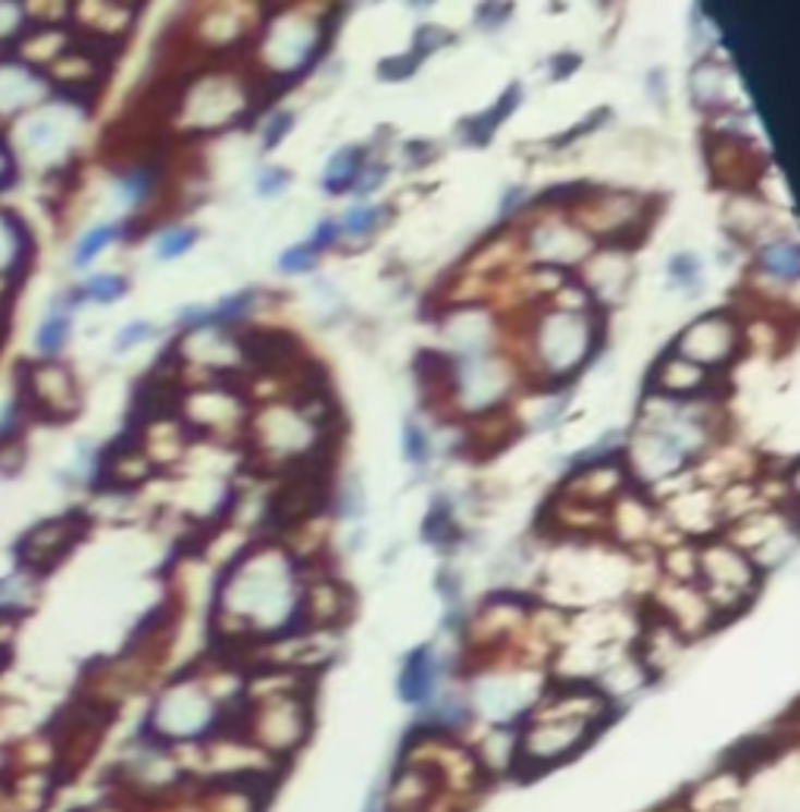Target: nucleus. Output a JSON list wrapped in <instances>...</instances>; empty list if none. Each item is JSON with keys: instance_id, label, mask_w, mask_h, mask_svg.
Wrapping results in <instances>:
<instances>
[{"instance_id": "obj_3", "label": "nucleus", "mask_w": 800, "mask_h": 812, "mask_svg": "<svg viewBox=\"0 0 800 812\" xmlns=\"http://www.w3.org/2000/svg\"><path fill=\"white\" fill-rule=\"evenodd\" d=\"M48 72L28 66L20 57H0V119H13L38 104L48 88Z\"/></svg>"}, {"instance_id": "obj_17", "label": "nucleus", "mask_w": 800, "mask_h": 812, "mask_svg": "<svg viewBox=\"0 0 800 812\" xmlns=\"http://www.w3.org/2000/svg\"><path fill=\"white\" fill-rule=\"evenodd\" d=\"M23 463H25L23 438H16V441H0V475H13V472H20Z\"/></svg>"}, {"instance_id": "obj_24", "label": "nucleus", "mask_w": 800, "mask_h": 812, "mask_svg": "<svg viewBox=\"0 0 800 812\" xmlns=\"http://www.w3.org/2000/svg\"><path fill=\"white\" fill-rule=\"evenodd\" d=\"M291 129V113H279V119L269 125V132H266V147H276L279 141L284 138V132Z\"/></svg>"}, {"instance_id": "obj_5", "label": "nucleus", "mask_w": 800, "mask_h": 812, "mask_svg": "<svg viewBox=\"0 0 800 812\" xmlns=\"http://www.w3.org/2000/svg\"><path fill=\"white\" fill-rule=\"evenodd\" d=\"M38 601V575H32L28 569H20L0 579V622H13L32 613V606Z\"/></svg>"}, {"instance_id": "obj_25", "label": "nucleus", "mask_w": 800, "mask_h": 812, "mask_svg": "<svg viewBox=\"0 0 800 812\" xmlns=\"http://www.w3.org/2000/svg\"><path fill=\"white\" fill-rule=\"evenodd\" d=\"M335 234H338V226H335V222H323V226H319V232H316V238H313V251H319L323 244H331V241H335Z\"/></svg>"}, {"instance_id": "obj_11", "label": "nucleus", "mask_w": 800, "mask_h": 812, "mask_svg": "<svg viewBox=\"0 0 800 812\" xmlns=\"http://www.w3.org/2000/svg\"><path fill=\"white\" fill-rule=\"evenodd\" d=\"M517 100H519V88L513 85V88L507 92V97H504V104H497L492 113H485V117L466 122V129H472V135H470L472 144H485V141L492 138V132L497 129V122H504V119H507V113L517 107Z\"/></svg>"}, {"instance_id": "obj_2", "label": "nucleus", "mask_w": 800, "mask_h": 812, "mask_svg": "<svg viewBox=\"0 0 800 812\" xmlns=\"http://www.w3.org/2000/svg\"><path fill=\"white\" fill-rule=\"evenodd\" d=\"M82 532H85V522L75 512L35 525L16 544V562H20V569H28L32 575L48 572V569H53L60 562V557L70 554V547L82 537Z\"/></svg>"}, {"instance_id": "obj_10", "label": "nucleus", "mask_w": 800, "mask_h": 812, "mask_svg": "<svg viewBox=\"0 0 800 812\" xmlns=\"http://www.w3.org/2000/svg\"><path fill=\"white\" fill-rule=\"evenodd\" d=\"M356 175H360V150H341V154H335L323 185L329 187L331 194H341L356 182Z\"/></svg>"}, {"instance_id": "obj_21", "label": "nucleus", "mask_w": 800, "mask_h": 812, "mask_svg": "<svg viewBox=\"0 0 800 812\" xmlns=\"http://www.w3.org/2000/svg\"><path fill=\"white\" fill-rule=\"evenodd\" d=\"M403 450H407V457H410L413 463H423L425 460L428 447H425L423 432H420L416 425H407V441H403Z\"/></svg>"}, {"instance_id": "obj_9", "label": "nucleus", "mask_w": 800, "mask_h": 812, "mask_svg": "<svg viewBox=\"0 0 800 812\" xmlns=\"http://www.w3.org/2000/svg\"><path fill=\"white\" fill-rule=\"evenodd\" d=\"M432 688V659H428V650H420L410 656V663L403 666V675H400V694L407 700H423Z\"/></svg>"}, {"instance_id": "obj_4", "label": "nucleus", "mask_w": 800, "mask_h": 812, "mask_svg": "<svg viewBox=\"0 0 800 812\" xmlns=\"http://www.w3.org/2000/svg\"><path fill=\"white\" fill-rule=\"evenodd\" d=\"M35 256L32 232L16 213L0 209V276H13L20 281L28 272V263Z\"/></svg>"}, {"instance_id": "obj_12", "label": "nucleus", "mask_w": 800, "mask_h": 812, "mask_svg": "<svg viewBox=\"0 0 800 812\" xmlns=\"http://www.w3.org/2000/svg\"><path fill=\"white\" fill-rule=\"evenodd\" d=\"M763 266L769 272H776L781 279H798L800 272V256L795 244H773L766 254H763Z\"/></svg>"}, {"instance_id": "obj_14", "label": "nucleus", "mask_w": 800, "mask_h": 812, "mask_svg": "<svg viewBox=\"0 0 800 812\" xmlns=\"http://www.w3.org/2000/svg\"><path fill=\"white\" fill-rule=\"evenodd\" d=\"M150 187H154V175L144 166H135L125 175H119V197L125 204H142L144 197L150 194Z\"/></svg>"}, {"instance_id": "obj_15", "label": "nucleus", "mask_w": 800, "mask_h": 812, "mask_svg": "<svg viewBox=\"0 0 800 812\" xmlns=\"http://www.w3.org/2000/svg\"><path fill=\"white\" fill-rule=\"evenodd\" d=\"M197 241V232L194 229H172V232H166L160 241H157V256L160 259H175V256H182L185 251H191V244Z\"/></svg>"}, {"instance_id": "obj_13", "label": "nucleus", "mask_w": 800, "mask_h": 812, "mask_svg": "<svg viewBox=\"0 0 800 812\" xmlns=\"http://www.w3.org/2000/svg\"><path fill=\"white\" fill-rule=\"evenodd\" d=\"M125 279L122 276H95L92 281H85V288H78L82 291V298L85 301H95V303H113L119 301L122 294H125Z\"/></svg>"}, {"instance_id": "obj_1", "label": "nucleus", "mask_w": 800, "mask_h": 812, "mask_svg": "<svg viewBox=\"0 0 800 812\" xmlns=\"http://www.w3.org/2000/svg\"><path fill=\"white\" fill-rule=\"evenodd\" d=\"M16 385H20L16 403L23 407L25 416L60 422V419H70L78 407L75 381H72L70 369H63L60 363H35V366L20 363Z\"/></svg>"}, {"instance_id": "obj_18", "label": "nucleus", "mask_w": 800, "mask_h": 812, "mask_svg": "<svg viewBox=\"0 0 800 812\" xmlns=\"http://www.w3.org/2000/svg\"><path fill=\"white\" fill-rule=\"evenodd\" d=\"M313 259H316L313 244H304V247H291L279 259V266H282V272H306V269H313Z\"/></svg>"}, {"instance_id": "obj_6", "label": "nucleus", "mask_w": 800, "mask_h": 812, "mask_svg": "<svg viewBox=\"0 0 800 812\" xmlns=\"http://www.w3.org/2000/svg\"><path fill=\"white\" fill-rule=\"evenodd\" d=\"M32 28L35 16H28L23 3H0V57H13Z\"/></svg>"}, {"instance_id": "obj_7", "label": "nucleus", "mask_w": 800, "mask_h": 812, "mask_svg": "<svg viewBox=\"0 0 800 812\" xmlns=\"http://www.w3.org/2000/svg\"><path fill=\"white\" fill-rule=\"evenodd\" d=\"M70 328H72L70 310L53 306L48 316H45V323L38 325V331H35V348L41 350L45 356L60 353L63 344H66V338H70Z\"/></svg>"}, {"instance_id": "obj_20", "label": "nucleus", "mask_w": 800, "mask_h": 812, "mask_svg": "<svg viewBox=\"0 0 800 812\" xmlns=\"http://www.w3.org/2000/svg\"><path fill=\"white\" fill-rule=\"evenodd\" d=\"M669 272H672V279L682 281V284H691V281L698 279V259L691 254L682 256H672V263H669Z\"/></svg>"}, {"instance_id": "obj_8", "label": "nucleus", "mask_w": 800, "mask_h": 812, "mask_svg": "<svg viewBox=\"0 0 800 812\" xmlns=\"http://www.w3.org/2000/svg\"><path fill=\"white\" fill-rule=\"evenodd\" d=\"M122 232H125V229L117 226V222H104V226H95L92 232L82 234L78 244H75V254H72V266H75V269H85V266H88L100 251H107Z\"/></svg>"}, {"instance_id": "obj_22", "label": "nucleus", "mask_w": 800, "mask_h": 812, "mask_svg": "<svg viewBox=\"0 0 800 812\" xmlns=\"http://www.w3.org/2000/svg\"><path fill=\"white\" fill-rule=\"evenodd\" d=\"M288 185V172L282 169H269V172H263V179H259V194H279L282 187Z\"/></svg>"}, {"instance_id": "obj_19", "label": "nucleus", "mask_w": 800, "mask_h": 812, "mask_svg": "<svg viewBox=\"0 0 800 812\" xmlns=\"http://www.w3.org/2000/svg\"><path fill=\"white\" fill-rule=\"evenodd\" d=\"M376 209H353L348 213V219H344V229L353 234H366L376 229Z\"/></svg>"}, {"instance_id": "obj_16", "label": "nucleus", "mask_w": 800, "mask_h": 812, "mask_svg": "<svg viewBox=\"0 0 800 812\" xmlns=\"http://www.w3.org/2000/svg\"><path fill=\"white\" fill-rule=\"evenodd\" d=\"M154 331H157V328H154L150 323H144V319H138V323H129L117 335V344H113V350H117V353H122V350H132L135 344L147 341V338H150Z\"/></svg>"}, {"instance_id": "obj_23", "label": "nucleus", "mask_w": 800, "mask_h": 812, "mask_svg": "<svg viewBox=\"0 0 800 812\" xmlns=\"http://www.w3.org/2000/svg\"><path fill=\"white\" fill-rule=\"evenodd\" d=\"M251 301H254V294H251V291H247V294H238V298H232V301H226L222 303V310H219V313H222L219 319H229V323H232V319H241V313L251 306Z\"/></svg>"}]
</instances>
